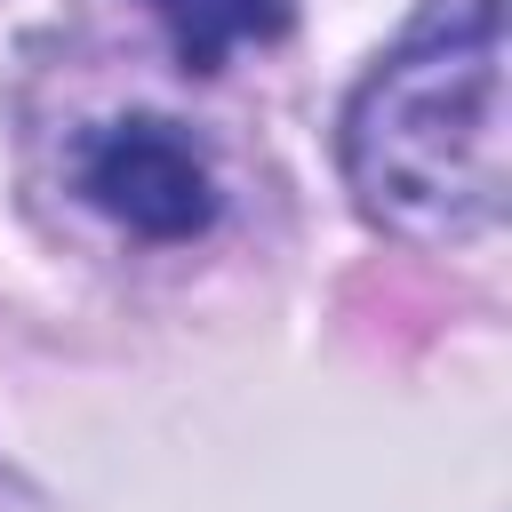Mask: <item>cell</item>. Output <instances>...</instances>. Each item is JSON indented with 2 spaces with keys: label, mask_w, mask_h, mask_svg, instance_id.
I'll return each instance as SVG.
<instances>
[{
  "label": "cell",
  "mask_w": 512,
  "mask_h": 512,
  "mask_svg": "<svg viewBox=\"0 0 512 512\" xmlns=\"http://www.w3.org/2000/svg\"><path fill=\"white\" fill-rule=\"evenodd\" d=\"M344 176L384 232L424 248L480 240L504 216V0L440 8L360 80Z\"/></svg>",
  "instance_id": "obj_1"
},
{
  "label": "cell",
  "mask_w": 512,
  "mask_h": 512,
  "mask_svg": "<svg viewBox=\"0 0 512 512\" xmlns=\"http://www.w3.org/2000/svg\"><path fill=\"white\" fill-rule=\"evenodd\" d=\"M88 208H104L112 224L144 232V240H192L208 232L216 216V176H208V152L160 120V112H128V120H96L80 136V160H72Z\"/></svg>",
  "instance_id": "obj_2"
},
{
  "label": "cell",
  "mask_w": 512,
  "mask_h": 512,
  "mask_svg": "<svg viewBox=\"0 0 512 512\" xmlns=\"http://www.w3.org/2000/svg\"><path fill=\"white\" fill-rule=\"evenodd\" d=\"M144 8L176 40L184 72H224L240 48H264L288 32V0H144Z\"/></svg>",
  "instance_id": "obj_3"
}]
</instances>
